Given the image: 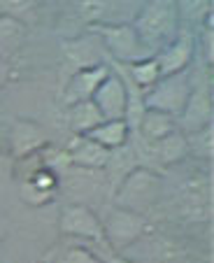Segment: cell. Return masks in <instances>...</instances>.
<instances>
[{
	"mask_svg": "<svg viewBox=\"0 0 214 263\" xmlns=\"http://www.w3.org/2000/svg\"><path fill=\"white\" fill-rule=\"evenodd\" d=\"M177 19H180L177 0H147L130 26L135 28L142 45L151 54H156L170 40H174L177 24H180Z\"/></svg>",
	"mask_w": 214,
	"mask_h": 263,
	"instance_id": "6da1fadb",
	"label": "cell"
},
{
	"mask_svg": "<svg viewBox=\"0 0 214 263\" xmlns=\"http://www.w3.org/2000/svg\"><path fill=\"white\" fill-rule=\"evenodd\" d=\"M161 189H163V177L159 173H154L149 168H135L121 182L114 203L116 208L145 214L161 198Z\"/></svg>",
	"mask_w": 214,
	"mask_h": 263,
	"instance_id": "7a4b0ae2",
	"label": "cell"
},
{
	"mask_svg": "<svg viewBox=\"0 0 214 263\" xmlns=\"http://www.w3.org/2000/svg\"><path fill=\"white\" fill-rule=\"evenodd\" d=\"M147 235V217L133 210L112 208L103 223V240L112 252L124 254Z\"/></svg>",
	"mask_w": 214,
	"mask_h": 263,
	"instance_id": "3957f363",
	"label": "cell"
},
{
	"mask_svg": "<svg viewBox=\"0 0 214 263\" xmlns=\"http://www.w3.org/2000/svg\"><path fill=\"white\" fill-rule=\"evenodd\" d=\"M91 30L103 37V45L107 47V51L121 65H128V63H135V61H145L154 56L142 45V40L138 37V33H135V28L130 24L128 26L126 24H98Z\"/></svg>",
	"mask_w": 214,
	"mask_h": 263,
	"instance_id": "277c9868",
	"label": "cell"
},
{
	"mask_svg": "<svg viewBox=\"0 0 214 263\" xmlns=\"http://www.w3.org/2000/svg\"><path fill=\"white\" fill-rule=\"evenodd\" d=\"M191 91H193V84L184 70V72L170 74V77H161L142 98H145V107H154L172 117H180Z\"/></svg>",
	"mask_w": 214,
	"mask_h": 263,
	"instance_id": "5b68a950",
	"label": "cell"
},
{
	"mask_svg": "<svg viewBox=\"0 0 214 263\" xmlns=\"http://www.w3.org/2000/svg\"><path fill=\"white\" fill-rule=\"evenodd\" d=\"M95 107L100 109L103 119H126L128 121L130 109V89L121 74L110 72L107 80L98 86V91L91 98Z\"/></svg>",
	"mask_w": 214,
	"mask_h": 263,
	"instance_id": "8992f818",
	"label": "cell"
},
{
	"mask_svg": "<svg viewBox=\"0 0 214 263\" xmlns=\"http://www.w3.org/2000/svg\"><path fill=\"white\" fill-rule=\"evenodd\" d=\"M61 233L70 238L93 240V242H105L103 240V221L95 217L93 210L86 205H68L61 210L59 217Z\"/></svg>",
	"mask_w": 214,
	"mask_h": 263,
	"instance_id": "52a82bcc",
	"label": "cell"
},
{
	"mask_svg": "<svg viewBox=\"0 0 214 263\" xmlns=\"http://www.w3.org/2000/svg\"><path fill=\"white\" fill-rule=\"evenodd\" d=\"M196 54V40L191 33H180L174 35V40H170L163 49H159L154 54L156 65H159L161 77H170V74L184 72L191 65Z\"/></svg>",
	"mask_w": 214,
	"mask_h": 263,
	"instance_id": "ba28073f",
	"label": "cell"
},
{
	"mask_svg": "<svg viewBox=\"0 0 214 263\" xmlns=\"http://www.w3.org/2000/svg\"><path fill=\"white\" fill-rule=\"evenodd\" d=\"M110 65L105 63H95V65H86L80 68L68 82V89H65V105H75L82 100H91L93 93L98 91V86L107 80L110 74Z\"/></svg>",
	"mask_w": 214,
	"mask_h": 263,
	"instance_id": "9c48e42d",
	"label": "cell"
},
{
	"mask_svg": "<svg viewBox=\"0 0 214 263\" xmlns=\"http://www.w3.org/2000/svg\"><path fill=\"white\" fill-rule=\"evenodd\" d=\"M209 124H212V96L207 89H193L180 115V126L186 133H196Z\"/></svg>",
	"mask_w": 214,
	"mask_h": 263,
	"instance_id": "30bf717a",
	"label": "cell"
},
{
	"mask_svg": "<svg viewBox=\"0 0 214 263\" xmlns=\"http://www.w3.org/2000/svg\"><path fill=\"white\" fill-rule=\"evenodd\" d=\"M68 161L80 165L84 170H98L103 165H107L110 161V149L100 147L98 142H93L86 135H77L68 147Z\"/></svg>",
	"mask_w": 214,
	"mask_h": 263,
	"instance_id": "8fae6325",
	"label": "cell"
},
{
	"mask_svg": "<svg viewBox=\"0 0 214 263\" xmlns=\"http://www.w3.org/2000/svg\"><path fill=\"white\" fill-rule=\"evenodd\" d=\"M140 133L147 142H156V140L170 135L172 130H177V121H174L172 115L168 112H161V109L154 107H145L142 115H140Z\"/></svg>",
	"mask_w": 214,
	"mask_h": 263,
	"instance_id": "7c38bea8",
	"label": "cell"
},
{
	"mask_svg": "<svg viewBox=\"0 0 214 263\" xmlns=\"http://www.w3.org/2000/svg\"><path fill=\"white\" fill-rule=\"evenodd\" d=\"M128 133H130V124L126 119H105L84 135L91 138L93 142H98L100 147H105V149H119L126 144Z\"/></svg>",
	"mask_w": 214,
	"mask_h": 263,
	"instance_id": "4fadbf2b",
	"label": "cell"
},
{
	"mask_svg": "<svg viewBox=\"0 0 214 263\" xmlns=\"http://www.w3.org/2000/svg\"><path fill=\"white\" fill-rule=\"evenodd\" d=\"M154 156L159 159V163L163 165H174L180 163L186 154H189V142H186V135L182 130H172L170 135L156 140V142H149Z\"/></svg>",
	"mask_w": 214,
	"mask_h": 263,
	"instance_id": "5bb4252c",
	"label": "cell"
},
{
	"mask_svg": "<svg viewBox=\"0 0 214 263\" xmlns=\"http://www.w3.org/2000/svg\"><path fill=\"white\" fill-rule=\"evenodd\" d=\"M68 121H70V128L75 130L77 135H84L105 119L93 100H82V103L68 105Z\"/></svg>",
	"mask_w": 214,
	"mask_h": 263,
	"instance_id": "9a60e30c",
	"label": "cell"
},
{
	"mask_svg": "<svg viewBox=\"0 0 214 263\" xmlns=\"http://www.w3.org/2000/svg\"><path fill=\"white\" fill-rule=\"evenodd\" d=\"M26 37V26L12 16H0V59H10L19 51Z\"/></svg>",
	"mask_w": 214,
	"mask_h": 263,
	"instance_id": "2e32d148",
	"label": "cell"
},
{
	"mask_svg": "<svg viewBox=\"0 0 214 263\" xmlns=\"http://www.w3.org/2000/svg\"><path fill=\"white\" fill-rule=\"evenodd\" d=\"M12 144H14V149H16V154L19 156L35 154V152L45 144V133H42L40 126L19 121L16 128H14V135H12Z\"/></svg>",
	"mask_w": 214,
	"mask_h": 263,
	"instance_id": "e0dca14e",
	"label": "cell"
},
{
	"mask_svg": "<svg viewBox=\"0 0 214 263\" xmlns=\"http://www.w3.org/2000/svg\"><path fill=\"white\" fill-rule=\"evenodd\" d=\"M126 70H128V77H126V80H130L135 86H138V89H142V91H149L151 86L161 80L159 65H156L154 56H151V59H145V61L128 63V65H126Z\"/></svg>",
	"mask_w": 214,
	"mask_h": 263,
	"instance_id": "ac0fdd59",
	"label": "cell"
},
{
	"mask_svg": "<svg viewBox=\"0 0 214 263\" xmlns=\"http://www.w3.org/2000/svg\"><path fill=\"white\" fill-rule=\"evenodd\" d=\"M75 7L82 21L98 26L105 24V16H107V10H110V0H77Z\"/></svg>",
	"mask_w": 214,
	"mask_h": 263,
	"instance_id": "d6986e66",
	"label": "cell"
},
{
	"mask_svg": "<svg viewBox=\"0 0 214 263\" xmlns=\"http://www.w3.org/2000/svg\"><path fill=\"white\" fill-rule=\"evenodd\" d=\"M0 7L7 16L26 24V21H33L37 16L40 0H0Z\"/></svg>",
	"mask_w": 214,
	"mask_h": 263,
	"instance_id": "ffe728a7",
	"label": "cell"
},
{
	"mask_svg": "<svg viewBox=\"0 0 214 263\" xmlns=\"http://www.w3.org/2000/svg\"><path fill=\"white\" fill-rule=\"evenodd\" d=\"M21 196H24V200H26V203H30V205H45L47 200L54 198V194L37 189V186H33L30 182L24 184V189H21Z\"/></svg>",
	"mask_w": 214,
	"mask_h": 263,
	"instance_id": "44dd1931",
	"label": "cell"
},
{
	"mask_svg": "<svg viewBox=\"0 0 214 263\" xmlns=\"http://www.w3.org/2000/svg\"><path fill=\"white\" fill-rule=\"evenodd\" d=\"M61 263H100V261L93 256V252H89V249L72 247V249L65 252V256H63V261Z\"/></svg>",
	"mask_w": 214,
	"mask_h": 263,
	"instance_id": "7402d4cb",
	"label": "cell"
},
{
	"mask_svg": "<svg viewBox=\"0 0 214 263\" xmlns=\"http://www.w3.org/2000/svg\"><path fill=\"white\" fill-rule=\"evenodd\" d=\"M110 263H135V261H126V258H121V256H114V258H110Z\"/></svg>",
	"mask_w": 214,
	"mask_h": 263,
	"instance_id": "603a6c76",
	"label": "cell"
},
{
	"mask_svg": "<svg viewBox=\"0 0 214 263\" xmlns=\"http://www.w3.org/2000/svg\"><path fill=\"white\" fill-rule=\"evenodd\" d=\"M0 235H3V219H0Z\"/></svg>",
	"mask_w": 214,
	"mask_h": 263,
	"instance_id": "cb8c5ba5",
	"label": "cell"
}]
</instances>
